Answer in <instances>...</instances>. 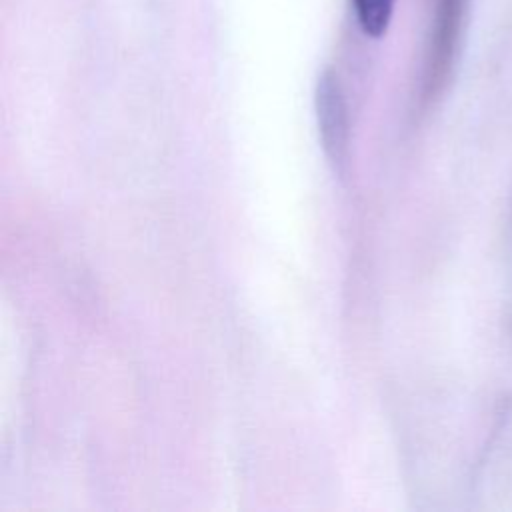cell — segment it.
Here are the masks:
<instances>
[{
  "label": "cell",
  "instance_id": "cell-2",
  "mask_svg": "<svg viewBox=\"0 0 512 512\" xmlns=\"http://www.w3.org/2000/svg\"><path fill=\"white\" fill-rule=\"evenodd\" d=\"M316 114L320 126V138L328 158L336 164L344 160L348 142L346 104L338 78L332 72H324L316 86Z\"/></svg>",
  "mask_w": 512,
  "mask_h": 512
},
{
  "label": "cell",
  "instance_id": "cell-3",
  "mask_svg": "<svg viewBox=\"0 0 512 512\" xmlns=\"http://www.w3.org/2000/svg\"><path fill=\"white\" fill-rule=\"evenodd\" d=\"M396 0H352L358 26L364 34L378 38L386 32Z\"/></svg>",
  "mask_w": 512,
  "mask_h": 512
},
{
  "label": "cell",
  "instance_id": "cell-1",
  "mask_svg": "<svg viewBox=\"0 0 512 512\" xmlns=\"http://www.w3.org/2000/svg\"><path fill=\"white\" fill-rule=\"evenodd\" d=\"M468 0H432V22L426 52V92L434 94L452 70L458 52Z\"/></svg>",
  "mask_w": 512,
  "mask_h": 512
}]
</instances>
